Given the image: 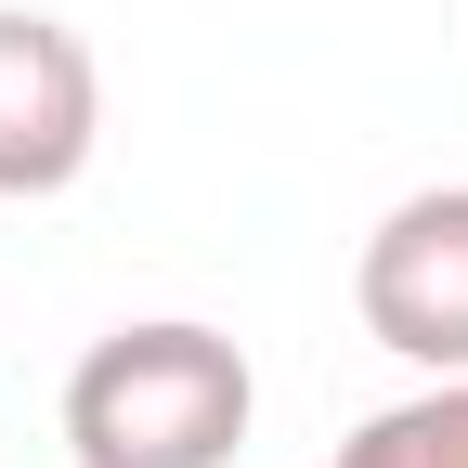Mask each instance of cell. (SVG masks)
I'll use <instances>...</instances> for the list:
<instances>
[{
    "mask_svg": "<svg viewBox=\"0 0 468 468\" xmlns=\"http://www.w3.org/2000/svg\"><path fill=\"white\" fill-rule=\"evenodd\" d=\"M338 468H468V378H430V390L378 403V417L338 442Z\"/></svg>",
    "mask_w": 468,
    "mask_h": 468,
    "instance_id": "obj_4",
    "label": "cell"
},
{
    "mask_svg": "<svg viewBox=\"0 0 468 468\" xmlns=\"http://www.w3.org/2000/svg\"><path fill=\"white\" fill-rule=\"evenodd\" d=\"M261 417V378L248 351L196 313H156V325H117L79 351L66 378V442L79 468H234Z\"/></svg>",
    "mask_w": 468,
    "mask_h": 468,
    "instance_id": "obj_1",
    "label": "cell"
},
{
    "mask_svg": "<svg viewBox=\"0 0 468 468\" xmlns=\"http://www.w3.org/2000/svg\"><path fill=\"white\" fill-rule=\"evenodd\" d=\"M351 313L378 351H403L417 378H468V183L403 196L365 261H351Z\"/></svg>",
    "mask_w": 468,
    "mask_h": 468,
    "instance_id": "obj_2",
    "label": "cell"
},
{
    "mask_svg": "<svg viewBox=\"0 0 468 468\" xmlns=\"http://www.w3.org/2000/svg\"><path fill=\"white\" fill-rule=\"evenodd\" d=\"M104 144V66L66 14H0V196H66Z\"/></svg>",
    "mask_w": 468,
    "mask_h": 468,
    "instance_id": "obj_3",
    "label": "cell"
}]
</instances>
